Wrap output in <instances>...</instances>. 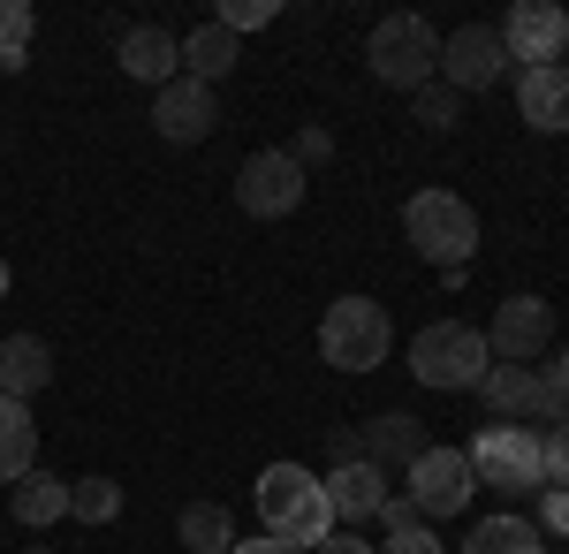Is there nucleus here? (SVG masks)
Here are the masks:
<instances>
[{
	"instance_id": "1",
	"label": "nucleus",
	"mask_w": 569,
	"mask_h": 554,
	"mask_svg": "<svg viewBox=\"0 0 569 554\" xmlns=\"http://www.w3.org/2000/svg\"><path fill=\"white\" fill-rule=\"evenodd\" d=\"M259 524L266 540H281V547H319L327 532H335V510H327V486L311 478L305 464H266L259 471Z\"/></svg>"
},
{
	"instance_id": "2",
	"label": "nucleus",
	"mask_w": 569,
	"mask_h": 554,
	"mask_svg": "<svg viewBox=\"0 0 569 554\" xmlns=\"http://www.w3.org/2000/svg\"><path fill=\"white\" fill-rule=\"evenodd\" d=\"M402 236H410V251L426 258V266L448 274V289H463V258L479 251V214L456 190H418L402 206Z\"/></svg>"
},
{
	"instance_id": "3",
	"label": "nucleus",
	"mask_w": 569,
	"mask_h": 554,
	"mask_svg": "<svg viewBox=\"0 0 569 554\" xmlns=\"http://www.w3.org/2000/svg\"><path fill=\"white\" fill-rule=\"evenodd\" d=\"M486 365H493V349H486V327H471V319H433L426 335L410 342V373H418V387L479 395Z\"/></svg>"
},
{
	"instance_id": "4",
	"label": "nucleus",
	"mask_w": 569,
	"mask_h": 554,
	"mask_svg": "<svg viewBox=\"0 0 569 554\" xmlns=\"http://www.w3.org/2000/svg\"><path fill=\"white\" fill-rule=\"evenodd\" d=\"M365 61H372V77L395 91H426L440 77V31L426 16H410V8H395L372 23V39H365Z\"/></svg>"
},
{
	"instance_id": "5",
	"label": "nucleus",
	"mask_w": 569,
	"mask_h": 554,
	"mask_svg": "<svg viewBox=\"0 0 569 554\" xmlns=\"http://www.w3.org/2000/svg\"><path fill=\"white\" fill-rule=\"evenodd\" d=\"M388 349H395L388 304H372V297H335L327 304V319H319V357H327L335 373H372V365H388Z\"/></svg>"
},
{
	"instance_id": "6",
	"label": "nucleus",
	"mask_w": 569,
	"mask_h": 554,
	"mask_svg": "<svg viewBox=\"0 0 569 554\" xmlns=\"http://www.w3.org/2000/svg\"><path fill=\"white\" fill-rule=\"evenodd\" d=\"M463 456H471V471H479L493 494H539V486H547L539 433H531V426H501V418H493V426H486Z\"/></svg>"
},
{
	"instance_id": "7",
	"label": "nucleus",
	"mask_w": 569,
	"mask_h": 554,
	"mask_svg": "<svg viewBox=\"0 0 569 554\" xmlns=\"http://www.w3.org/2000/svg\"><path fill=\"white\" fill-rule=\"evenodd\" d=\"M501 46H509V61H525V69H555L569 46V8L562 0H517L501 23Z\"/></svg>"
},
{
	"instance_id": "8",
	"label": "nucleus",
	"mask_w": 569,
	"mask_h": 554,
	"mask_svg": "<svg viewBox=\"0 0 569 554\" xmlns=\"http://www.w3.org/2000/svg\"><path fill=\"white\" fill-rule=\"evenodd\" d=\"M236 206L251 220H289L305 206V168H297L289 152H251V160L236 168Z\"/></svg>"
},
{
	"instance_id": "9",
	"label": "nucleus",
	"mask_w": 569,
	"mask_h": 554,
	"mask_svg": "<svg viewBox=\"0 0 569 554\" xmlns=\"http://www.w3.org/2000/svg\"><path fill=\"white\" fill-rule=\"evenodd\" d=\"M501 77H509V46L493 23H463V31L440 39V85L448 91H486Z\"/></svg>"
},
{
	"instance_id": "10",
	"label": "nucleus",
	"mask_w": 569,
	"mask_h": 554,
	"mask_svg": "<svg viewBox=\"0 0 569 554\" xmlns=\"http://www.w3.org/2000/svg\"><path fill=\"white\" fill-rule=\"evenodd\" d=\"M471 494H479V471H471L463 448H426L410 464V502H418V516H463Z\"/></svg>"
},
{
	"instance_id": "11",
	"label": "nucleus",
	"mask_w": 569,
	"mask_h": 554,
	"mask_svg": "<svg viewBox=\"0 0 569 554\" xmlns=\"http://www.w3.org/2000/svg\"><path fill=\"white\" fill-rule=\"evenodd\" d=\"M547 342H555V304H547V297H501L493 327H486L493 365H539Z\"/></svg>"
},
{
	"instance_id": "12",
	"label": "nucleus",
	"mask_w": 569,
	"mask_h": 554,
	"mask_svg": "<svg viewBox=\"0 0 569 554\" xmlns=\"http://www.w3.org/2000/svg\"><path fill=\"white\" fill-rule=\"evenodd\" d=\"M213 122H220L213 85H198V77H176V85L152 91V129H160L168 145H198V137H213Z\"/></svg>"
},
{
	"instance_id": "13",
	"label": "nucleus",
	"mask_w": 569,
	"mask_h": 554,
	"mask_svg": "<svg viewBox=\"0 0 569 554\" xmlns=\"http://www.w3.org/2000/svg\"><path fill=\"white\" fill-rule=\"evenodd\" d=\"M327 510H335V524H380V510H388V471L380 464H335L327 478Z\"/></svg>"
},
{
	"instance_id": "14",
	"label": "nucleus",
	"mask_w": 569,
	"mask_h": 554,
	"mask_svg": "<svg viewBox=\"0 0 569 554\" xmlns=\"http://www.w3.org/2000/svg\"><path fill=\"white\" fill-rule=\"evenodd\" d=\"M114 61H122V77H137V85H152V91L182 77V46L168 39V31H152V23L122 31V39H114Z\"/></svg>"
},
{
	"instance_id": "15",
	"label": "nucleus",
	"mask_w": 569,
	"mask_h": 554,
	"mask_svg": "<svg viewBox=\"0 0 569 554\" xmlns=\"http://www.w3.org/2000/svg\"><path fill=\"white\" fill-rule=\"evenodd\" d=\"M486 410L501 418V426H525V418H539V403H547V387H539V365H486Z\"/></svg>"
},
{
	"instance_id": "16",
	"label": "nucleus",
	"mask_w": 569,
	"mask_h": 554,
	"mask_svg": "<svg viewBox=\"0 0 569 554\" xmlns=\"http://www.w3.org/2000/svg\"><path fill=\"white\" fill-rule=\"evenodd\" d=\"M517 115L531 129H547V137H562L569 129V69H517Z\"/></svg>"
},
{
	"instance_id": "17",
	"label": "nucleus",
	"mask_w": 569,
	"mask_h": 554,
	"mask_svg": "<svg viewBox=\"0 0 569 554\" xmlns=\"http://www.w3.org/2000/svg\"><path fill=\"white\" fill-rule=\"evenodd\" d=\"M46 380H53V349H46L39 335H8L0 342V395L31 403V395H46Z\"/></svg>"
},
{
	"instance_id": "18",
	"label": "nucleus",
	"mask_w": 569,
	"mask_h": 554,
	"mask_svg": "<svg viewBox=\"0 0 569 554\" xmlns=\"http://www.w3.org/2000/svg\"><path fill=\"white\" fill-rule=\"evenodd\" d=\"M8 510H16V524H31V532L61 524V516H69V478H61V471H23V478L8 486Z\"/></svg>"
},
{
	"instance_id": "19",
	"label": "nucleus",
	"mask_w": 569,
	"mask_h": 554,
	"mask_svg": "<svg viewBox=\"0 0 569 554\" xmlns=\"http://www.w3.org/2000/svg\"><path fill=\"white\" fill-rule=\"evenodd\" d=\"M357 448H365V464H418V456H426V448H433V441H426V426H418V418H402V410H388V418H372V426L357 433Z\"/></svg>"
},
{
	"instance_id": "20",
	"label": "nucleus",
	"mask_w": 569,
	"mask_h": 554,
	"mask_svg": "<svg viewBox=\"0 0 569 554\" xmlns=\"http://www.w3.org/2000/svg\"><path fill=\"white\" fill-rule=\"evenodd\" d=\"M182 77H198V85H220L236 61H243V39L236 31H220V23H198V31H182Z\"/></svg>"
},
{
	"instance_id": "21",
	"label": "nucleus",
	"mask_w": 569,
	"mask_h": 554,
	"mask_svg": "<svg viewBox=\"0 0 569 554\" xmlns=\"http://www.w3.org/2000/svg\"><path fill=\"white\" fill-rule=\"evenodd\" d=\"M39 456V426H31V403H16V395H0V486H16L23 471Z\"/></svg>"
},
{
	"instance_id": "22",
	"label": "nucleus",
	"mask_w": 569,
	"mask_h": 554,
	"mask_svg": "<svg viewBox=\"0 0 569 554\" xmlns=\"http://www.w3.org/2000/svg\"><path fill=\"white\" fill-rule=\"evenodd\" d=\"M463 554H547V540L531 516H486V524H471Z\"/></svg>"
},
{
	"instance_id": "23",
	"label": "nucleus",
	"mask_w": 569,
	"mask_h": 554,
	"mask_svg": "<svg viewBox=\"0 0 569 554\" xmlns=\"http://www.w3.org/2000/svg\"><path fill=\"white\" fill-rule=\"evenodd\" d=\"M176 532H182L190 554H228L236 547V516L220 510V502H190V510L176 516Z\"/></svg>"
},
{
	"instance_id": "24",
	"label": "nucleus",
	"mask_w": 569,
	"mask_h": 554,
	"mask_svg": "<svg viewBox=\"0 0 569 554\" xmlns=\"http://www.w3.org/2000/svg\"><path fill=\"white\" fill-rule=\"evenodd\" d=\"M31 31H39V16L23 0H0V77L31 61Z\"/></svg>"
},
{
	"instance_id": "25",
	"label": "nucleus",
	"mask_w": 569,
	"mask_h": 554,
	"mask_svg": "<svg viewBox=\"0 0 569 554\" xmlns=\"http://www.w3.org/2000/svg\"><path fill=\"white\" fill-rule=\"evenodd\" d=\"M69 516H77V524H114V516H122V486H114V478H77V486H69Z\"/></svg>"
},
{
	"instance_id": "26",
	"label": "nucleus",
	"mask_w": 569,
	"mask_h": 554,
	"mask_svg": "<svg viewBox=\"0 0 569 554\" xmlns=\"http://www.w3.org/2000/svg\"><path fill=\"white\" fill-rule=\"evenodd\" d=\"M410 115H418L426 129H456V122H463V91H448V85L433 77V85L410 99Z\"/></svg>"
},
{
	"instance_id": "27",
	"label": "nucleus",
	"mask_w": 569,
	"mask_h": 554,
	"mask_svg": "<svg viewBox=\"0 0 569 554\" xmlns=\"http://www.w3.org/2000/svg\"><path fill=\"white\" fill-rule=\"evenodd\" d=\"M273 16H281V8H273V0H220V31H236V39H243V31H266V23H273Z\"/></svg>"
},
{
	"instance_id": "28",
	"label": "nucleus",
	"mask_w": 569,
	"mask_h": 554,
	"mask_svg": "<svg viewBox=\"0 0 569 554\" xmlns=\"http://www.w3.org/2000/svg\"><path fill=\"white\" fill-rule=\"evenodd\" d=\"M539 464H547V486L569 494V426H555L547 441H539Z\"/></svg>"
},
{
	"instance_id": "29",
	"label": "nucleus",
	"mask_w": 569,
	"mask_h": 554,
	"mask_svg": "<svg viewBox=\"0 0 569 554\" xmlns=\"http://www.w3.org/2000/svg\"><path fill=\"white\" fill-rule=\"evenodd\" d=\"M380 554H440V540H433V524H410V532H388Z\"/></svg>"
},
{
	"instance_id": "30",
	"label": "nucleus",
	"mask_w": 569,
	"mask_h": 554,
	"mask_svg": "<svg viewBox=\"0 0 569 554\" xmlns=\"http://www.w3.org/2000/svg\"><path fill=\"white\" fill-rule=\"evenodd\" d=\"M327 152H335V137H327V129L311 122L305 137H297V152H289V160H297V168H311V160H327Z\"/></svg>"
},
{
	"instance_id": "31",
	"label": "nucleus",
	"mask_w": 569,
	"mask_h": 554,
	"mask_svg": "<svg viewBox=\"0 0 569 554\" xmlns=\"http://www.w3.org/2000/svg\"><path fill=\"white\" fill-rule=\"evenodd\" d=\"M380 524H388V532H410V524H426V516H418V502H410V494H388Z\"/></svg>"
},
{
	"instance_id": "32",
	"label": "nucleus",
	"mask_w": 569,
	"mask_h": 554,
	"mask_svg": "<svg viewBox=\"0 0 569 554\" xmlns=\"http://www.w3.org/2000/svg\"><path fill=\"white\" fill-rule=\"evenodd\" d=\"M539 494H547V516H539V524H547L555 540H569V494H555V486H539Z\"/></svg>"
},
{
	"instance_id": "33",
	"label": "nucleus",
	"mask_w": 569,
	"mask_h": 554,
	"mask_svg": "<svg viewBox=\"0 0 569 554\" xmlns=\"http://www.w3.org/2000/svg\"><path fill=\"white\" fill-rule=\"evenodd\" d=\"M311 554H380V547H365V532H327Z\"/></svg>"
},
{
	"instance_id": "34",
	"label": "nucleus",
	"mask_w": 569,
	"mask_h": 554,
	"mask_svg": "<svg viewBox=\"0 0 569 554\" xmlns=\"http://www.w3.org/2000/svg\"><path fill=\"white\" fill-rule=\"evenodd\" d=\"M327 456H335V464H357L365 448H357V433H335V441H327Z\"/></svg>"
},
{
	"instance_id": "35",
	"label": "nucleus",
	"mask_w": 569,
	"mask_h": 554,
	"mask_svg": "<svg viewBox=\"0 0 569 554\" xmlns=\"http://www.w3.org/2000/svg\"><path fill=\"white\" fill-rule=\"evenodd\" d=\"M228 554H297V547H281V540H266V532H259V540H236Z\"/></svg>"
},
{
	"instance_id": "36",
	"label": "nucleus",
	"mask_w": 569,
	"mask_h": 554,
	"mask_svg": "<svg viewBox=\"0 0 569 554\" xmlns=\"http://www.w3.org/2000/svg\"><path fill=\"white\" fill-rule=\"evenodd\" d=\"M547 380L569 387V342H555V357H547Z\"/></svg>"
},
{
	"instance_id": "37",
	"label": "nucleus",
	"mask_w": 569,
	"mask_h": 554,
	"mask_svg": "<svg viewBox=\"0 0 569 554\" xmlns=\"http://www.w3.org/2000/svg\"><path fill=\"white\" fill-rule=\"evenodd\" d=\"M0 297H8V266H0Z\"/></svg>"
},
{
	"instance_id": "38",
	"label": "nucleus",
	"mask_w": 569,
	"mask_h": 554,
	"mask_svg": "<svg viewBox=\"0 0 569 554\" xmlns=\"http://www.w3.org/2000/svg\"><path fill=\"white\" fill-rule=\"evenodd\" d=\"M23 554H53V547H23Z\"/></svg>"
}]
</instances>
